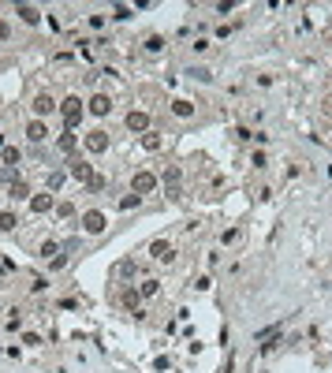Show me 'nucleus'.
I'll return each instance as SVG.
<instances>
[{
  "label": "nucleus",
  "instance_id": "f257e3e1",
  "mask_svg": "<svg viewBox=\"0 0 332 373\" xmlns=\"http://www.w3.org/2000/svg\"><path fill=\"white\" fill-rule=\"evenodd\" d=\"M60 112H64V131H75L79 127V120H82V101L79 97H68L60 104Z\"/></svg>",
  "mask_w": 332,
  "mask_h": 373
},
{
  "label": "nucleus",
  "instance_id": "f03ea898",
  "mask_svg": "<svg viewBox=\"0 0 332 373\" xmlns=\"http://www.w3.org/2000/svg\"><path fill=\"white\" fill-rule=\"evenodd\" d=\"M68 176H71V179H79V183H90V179H93V168L86 165V161L71 157V161H68Z\"/></svg>",
  "mask_w": 332,
  "mask_h": 373
},
{
  "label": "nucleus",
  "instance_id": "7ed1b4c3",
  "mask_svg": "<svg viewBox=\"0 0 332 373\" xmlns=\"http://www.w3.org/2000/svg\"><path fill=\"white\" fill-rule=\"evenodd\" d=\"M131 187H135V194H149V190L157 187V179H153V172H135V179H131Z\"/></svg>",
  "mask_w": 332,
  "mask_h": 373
},
{
  "label": "nucleus",
  "instance_id": "20e7f679",
  "mask_svg": "<svg viewBox=\"0 0 332 373\" xmlns=\"http://www.w3.org/2000/svg\"><path fill=\"white\" fill-rule=\"evenodd\" d=\"M105 224H108V221H105V213H97V209H90V213L82 217V228H86L90 235H101V232H105Z\"/></svg>",
  "mask_w": 332,
  "mask_h": 373
},
{
  "label": "nucleus",
  "instance_id": "39448f33",
  "mask_svg": "<svg viewBox=\"0 0 332 373\" xmlns=\"http://www.w3.org/2000/svg\"><path fill=\"white\" fill-rule=\"evenodd\" d=\"M86 149L90 153H105L108 149V135H105V131H90V135H86Z\"/></svg>",
  "mask_w": 332,
  "mask_h": 373
},
{
  "label": "nucleus",
  "instance_id": "423d86ee",
  "mask_svg": "<svg viewBox=\"0 0 332 373\" xmlns=\"http://www.w3.org/2000/svg\"><path fill=\"white\" fill-rule=\"evenodd\" d=\"M49 112H56V101L49 93H37L34 97V116H49Z\"/></svg>",
  "mask_w": 332,
  "mask_h": 373
},
{
  "label": "nucleus",
  "instance_id": "0eeeda50",
  "mask_svg": "<svg viewBox=\"0 0 332 373\" xmlns=\"http://www.w3.org/2000/svg\"><path fill=\"white\" fill-rule=\"evenodd\" d=\"M149 254H153V257H157V261H172V257H176V254H172V246H168V243H164V239H157V243H153V246H149Z\"/></svg>",
  "mask_w": 332,
  "mask_h": 373
},
{
  "label": "nucleus",
  "instance_id": "6e6552de",
  "mask_svg": "<svg viewBox=\"0 0 332 373\" xmlns=\"http://www.w3.org/2000/svg\"><path fill=\"white\" fill-rule=\"evenodd\" d=\"M90 112H93V116H108V112H112V101L105 97V93H97V97L90 101Z\"/></svg>",
  "mask_w": 332,
  "mask_h": 373
},
{
  "label": "nucleus",
  "instance_id": "1a4fd4ad",
  "mask_svg": "<svg viewBox=\"0 0 332 373\" xmlns=\"http://www.w3.org/2000/svg\"><path fill=\"white\" fill-rule=\"evenodd\" d=\"M127 127L138 135V131H146V127H149V116H146V112H131V116H127Z\"/></svg>",
  "mask_w": 332,
  "mask_h": 373
},
{
  "label": "nucleus",
  "instance_id": "9d476101",
  "mask_svg": "<svg viewBox=\"0 0 332 373\" xmlns=\"http://www.w3.org/2000/svg\"><path fill=\"white\" fill-rule=\"evenodd\" d=\"M45 135H49V127H45V123H41V120H34V123H30V127H26V138H30V142H41Z\"/></svg>",
  "mask_w": 332,
  "mask_h": 373
},
{
  "label": "nucleus",
  "instance_id": "9b49d317",
  "mask_svg": "<svg viewBox=\"0 0 332 373\" xmlns=\"http://www.w3.org/2000/svg\"><path fill=\"white\" fill-rule=\"evenodd\" d=\"M30 209H34V213H49V209H52V194H37V198H30Z\"/></svg>",
  "mask_w": 332,
  "mask_h": 373
},
{
  "label": "nucleus",
  "instance_id": "f8f14e48",
  "mask_svg": "<svg viewBox=\"0 0 332 373\" xmlns=\"http://www.w3.org/2000/svg\"><path fill=\"white\" fill-rule=\"evenodd\" d=\"M75 142H79V138H75V131H64V135L56 138V146H60V153H75Z\"/></svg>",
  "mask_w": 332,
  "mask_h": 373
},
{
  "label": "nucleus",
  "instance_id": "ddd939ff",
  "mask_svg": "<svg viewBox=\"0 0 332 373\" xmlns=\"http://www.w3.org/2000/svg\"><path fill=\"white\" fill-rule=\"evenodd\" d=\"M19 15H23V23H37V19H41L34 4H19Z\"/></svg>",
  "mask_w": 332,
  "mask_h": 373
},
{
  "label": "nucleus",
  "instance_id": "4468645a",
  "mask_svg": "<svg viewBox=\"0 0 332 373\" xmlns=\"http://www.w3.org/2000/svg\"><path fill=\"white\" fill-rule=\"evenodd\" d=\"M172 112L187 120V116H194V104H191V101H176V104H172Z\"/></svg>",
  "mask_w": 332,
  "mask_h": 373
},
{
  "label": "nucleus",
  "instance_id": "2eb2a0df",
  "mask_svg": "<svg viewBox=\"0 0 332 373\" xmlns=\"http://www.w3.org/2000/svg\"><path fill=\"white\" fill-rule=\"evenodd\" d=\"M135 273V261H120L116 269H112V276H116V280H123V276H131Z\"/></svg>",
  "mask_w": 332,
  "mask_h": 373
},
{
  "label": "nucleus",
  "instance_id": "dca6fc26",
  "mask_svg": "<svg viewBox=\"0 0 332 373\" xmlns=\"http://www.w3.org/2000/svg\"><path fill=\"white\" fill-rule=\"evenodd\" d=\"M19 161H23V157H19V149H15V146H4V165H8V168H15Z\"/></svg>",
  "mask_w": 332,
  "mask_h": 373
},
{
  "label": "nucleus",
  "instance_id": "f3484780",
  "mask_svg": "<svg viewBox=\"0 0 332 373\" xmlns=\"http://www.w3.org/2000/svg\"><path fill=\"white\" fill-rule=\"evenodd\" d=\"M26 194H30V187H26L23 179H15V183H12V198H19V202H23Z\"/></svg>",
  "mask_w": 332,
  "mask_h": 373
},
{
  "label": "nucleus",
  "instance_id": "a211bd4d",
  "mask_svg": "<svg viewBox=\"0 0 332 373\" xmlns=\"http://www.w3.org/2000/svg\"><path fill=\"white\" fill-rule=\"evenodd\" d=\"M142 146H146V149H160V135L146 131V135H142Z\"/></svg>",
  "mask_w": 332,
  "mask_h": 373
},
{
  "label": "nucleus",
  "instance_id": "6ab92c4d",
  "mask_svg": "<svg viewBox=\"0 0 332 373\" xmlns=\"http://www.w3.org/2000/svg\"><path fill=\"white\" fill-rule=\"evenodd\" d=\"M19 221H15V213H0V232H12Z\"/></svg>",
  "mask_w": 332,
  "mask_h": 373
},
{
  "label": "nucleus",
  "instance_id": "aec40b11",
  "mask_svg": "<svg viewBox=\"0 0 332 373\" xmlns=\"http://www.w3.org/2000/svg\"><path fill=\"white\" fill-rule=\"evenodd\" d=\"M146 49H149V52H160V49H164V41H160V37L153 34V37H149V41H146Z\"/></svg>",
  "mask_w": 332,
  "mask_h": 373
},
{
  "label": "nucleus",
  "instance_id": "412c9836",
  "mask_svg": "<svg viewBox=\"0 0 332 373\" xmlns=\"http://www.w3.org/2000/svg\"><path fill=\"white\" fill-rule=\"evenodd\" d=\"M135 205H138V194H127V198L120 202V209H135Z\"/></svg>",
  "mask_w": 332,
  "mask_h": 373
},
{
  "label": "nucleus",
  "instance_id": "4be33fe9",
  "mask_svg": "<svg viewBox=\"0 0 332 373\" xmlns=\"http://www.w3.org/2000/svg\"><path fill=\"white\" fill-rule=\"evenodd\" d=\"M239 235H243L239 228H232V232H224V243H239Z\"/></svg>",
  "mask_w": 332,
  "mask_h": 373
},
{
  "label": "nucleus",
  "instance_id": "5701e85b",
  "mask_svg": "<svg viewBox=\"0 0 332 373\" xmlns=\"http://www.w3.org/2000/svg\"><path fill=\"white\" fill-rule=\"evenodd\" d=\"M86 187H90V190H101V187H105V176H93Z\"/></svg>",
  "mask_w": 332,
  "mask_h": 373
},
{
  "label": "nucleus",
  "instance_id": "b1692460",
  "mask_svg": "<svg viewBox=\"0 0 332 373\" xmlns=\"http://www.w3.org/2000/svg\"><path fill=\"white\" fill-rule=\"evenodd\" d=\"M56 213H60V217H71V213H75V205H71V202H64V205H56Z\"/></svg>",
  "mask_w": 332,
  "mask_h": 373
},
{
  "label": "nucleus",
  "instance_id": "393cba45",
  "mask_svg": "<svg viewBox=\"0 0 332 373\" xmlns=\"http://www.w3.org/2000/svg\"><path fill=\"white\" fill-rule=\"evenodd\" d=\"M142 295H157V280H146V284H142Z\"/></svg>",
  "mask_w": 332,
  "mask_h": 373
},
{
  "label": "nucleus",
  "instance_id": "a878e982",
  "mask_svg": "<svg viewBox=\"0 0 332 373\" xmlns=\"http://www.w3.org/2000/svg\"><path fill=\"white\" fill-rule=\"evenodd\" d=\"M8 34H12V26H8L4 19H0V41H8Z\"/></svg>",
  "mask_w": 332,
  "mask_h": 373
}]
</instances>
